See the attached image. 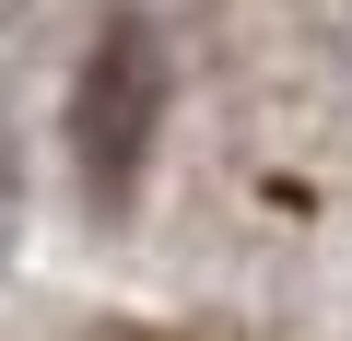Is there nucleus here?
I'll return each mask as SVG.
<instances>
[{
    "label": "nucleus",
    "instance_id": "nucleus-1",
    "mask_svg": "<svg viewBox=\"0 0 352 341\" xmlns=\"http://www.w3.org/2000/svg\"><path fill=\"white\" fill-rule=\"evenodd\" d=\"M153 118H164V48L141 24H106L82 83H71V153H82V200L118 212L141 189V153H153Z\"/></svg>",
    "mask_w": 352,
    "mask_h": 341
}]
</instances>
